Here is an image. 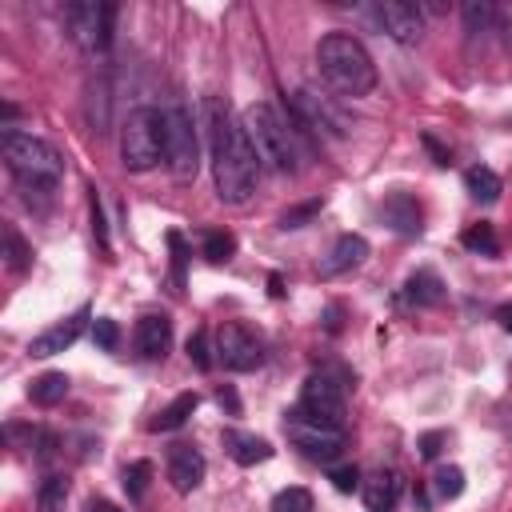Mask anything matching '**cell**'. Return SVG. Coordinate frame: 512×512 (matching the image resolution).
Segmentation results:
<instances>
[{"label": "cell", "mask_w": 512, "mask_h": 512, "mask_svg": "<svg viewBox=\"0 0 512 512\" xmlns=\"http://www.w3.org/2000/svg\"><path fill=\"white\" fill-rule=\"evenodd\" d=\"M204 124H208V148H212V176H216V196L224 204H244L256 192L260 160L244 136V128L228 116V104L216 96L204 100Z\"/></svg>", "instance_id": "6da1fadb"}, {"label": "cell", "mask_w": 512, "mask_h": 512, "mask_svg": "<svg viewBox=\"0 0 512 512\" xmlns=\"http://www.w3.org/2000/svg\"><path fill=\"white\" fill-rule=\"evenodd\" d=\"M316 64L320 76L340 92V96H368L376 88V64L368 48L348 36V32H328L316 44Z\"/></svg>", "instance_id": "7a4b0ae2"}, {"label": "cell", "mask_w": 512, "mask_h": 512, "mask_svg": "<svg viewBox=\"0 0 512 512\" xmlns=\"http://www.w3.org/2000/svg\"><path fill=\"white\" fill-rule=\"evenodd\" d=\"M120 160L128 172H152L160 160H168V112L152 104L132 108L120 128Z\"/></svg>", "instance_id": "3957f363"}, {"label": "cell", "mask_w": 512, "mask_h": 512, "mask_svg": "<svg viewBox=\"0 0 512 512\" xmlns=\"http://www.w3.org/2000/svg\"><path fill=\"white\" fill-rule=\"evenodd\" d=\"M0 152H4L8 168L20 176V184H28L36 192H52L60 184V176H64V156L48 140H40L32 132H12L8 128L0 136Z\"/></svg>", "instance_id": "277c9868"}, {"label": "cell", "mask_w": 512, "mask_h": 512, "mask_svg": "<svg viewBox=\"0 0 512 512\" xmlns=\"http://www.w3.org/2000/svg\"><path fill=\"white\" fill-rule=\"evenodd\" d=\"M240 128H244L260 168H272V172L292 168V140H288V128L280 124V116L272 112V104H248L240 116Z\"/></svg>", "instance_id": "5b68a950"}, {"label": "cell", "mask_w": 512, "mask_h": 512, "mask_svg": "<svg viewBox=\"0 0 512 512\" xmlns=\"http://www.w3.org/2000/svg\"><path fill=\"white\" fill-rule=\"evenodd\" d=\"M284 432H288V444L300 448L308 460L316 464H332L340 452H344V428L336 424H324V420H312L304 416L300 408H292L284 416Z\"/></svg>", "instance_id": "8992f818"}, {"label": "cell", "mask_w": 512, "mask_h": 512, "mask_svg": "<svg viewBox=\"0 0 512 512\" xmlns=\"http://www.w3.org/2000/svg\"><path fill=\"white\" fill-rule=\"evenodd\" d=\"M168 164L176 180H192L200 172V136H196V116L188 104L168 108Z\"/></svg>", "instance_id": "52a82bcc"}, {"label": "cell", "mask_w": 512, "mask_h": 512, "mask_svg": "<svg viewBox=\"0 0 512 512\" xmlns=\"http://www.w3.org/2000/svg\"><path fill=\"white\" fill-rule=\"evenodd\" d=\"M216 356L224 360L228 372H252V368L264 364V344L248 324L224 320L220 332H216Z\"/></svg>", "instance_id": "ba28073f"}, {"label": "cell", "mask_w": 512, "mask_h": 512, "mask_svg": "<svg viewBox=\"0 0 512 512\" xmlns=\"http://www.w3.org/2000/svg\"><path fill=\"white\" fill-rule=\"evenodd\" d=\"M112 20H116V8L100 4V0H84V4L68 8V28H72L76 44L88 52H104L112 44Z\"/></svg>", "instance_id": "9c48e42d"}, {"label": "cell", "mask_w": 512, "mask_h": 512, "mask_svg": "<svg viewBox=\"0 0 512 512\" xmlns=\"http://www.w3.org/2000/svg\"><path fill=\"white\" fill-rule=\"evenodd\" d=\"M296 408L304 416H312V420L344 428V388L332 376H308L304 388H300V404Z\"/></svg>", "instance_id": "30bf717a"}, {"label": "cell", "mask_w": 512, "mask_h": 512, "mask_svg": "<svg viewBox=\"0 0 512 512\" xmlns=\"http://www.w3.org/2000/svg\"><path fill=\"white\" fill-rule=\"evenodd\" d=\"M376 20L396 44H420V36H424V12L408 0H384L376 8Z\"/></svg>", "instance_id": "8fae6325"}, {"label": "cell", "mask_w": 512, "mask_h": 512, "mask_svg": "<svg viewBox=\"0 0 512 512\" xmlns=\"http://www.w3.org/2000/svg\"><path fill=\"white\" fill-rule=\"evenodd\" d=\"M296 108L304 112V120H308L316 132H328V136H344V132H348V116H344L328 96H316L312 88H300V92H296Z\"/></svg>", "instance_id": "7c38bea8"}, {"label": "cell", "mask_w": 512, "mask_h": 512, "mask_svg": "<svg viewBox=\"0 0 512 512\" xmlns=\"http://www.w3.org/2000/svg\"><path fill=\"white\" fill-rule=\"evenodd\" d=\"M84 320H88V308H76V312H72V316H64L60 324H52V328H44L40 336H32L28 352H32V356H56V352L72 348V344H76V336L84 332Z\"/></svg>", "instance_id": "4fadbf2b"}, {"label": "cell", "mask_w": 512, "mask_h": 512, "mask_svg": "<svg viewBox=\"0 0 512 512\" xmlns=\"http://www.w3.org/2000/svg\"><path fill=\"white\" fill-rule=\"evenodd\" d=\"M204 472H208V464H204L200 448H192V444H172V448H168V480H172L176 492L200 488Z\"/></svg>", "instance_id": "5bb4252c"}, {"label": "cell", "mask_w": 512, "mask_h": 512, "mask_svg": "<svg viewBox=\"0 0 512 512\" xmlns=\"http://www.w3.org/2000/svg\"><path fill=\"white\" fill-rule=\"evenodd\" d=\"M400 488H404L400 484V472H392V468H376V472H368L360 480V492H364L368 512H396Z\"/></svg>", "instance_id": "9a60e30c"}, {"label": "cell", "mask_w": 512, "mask_h": 512, "mask_svg": "<svg viewBox=\"0 0 512 512\" xmlns=\"http://www.w3.org/2000/svg\"><path fill=\"white\" fill-rule=\"evenodd\" d=\"M364 260H368V240H364V236H356V232H344V236L332 244L328 260L320 264V276H340V272H352V268H360Z\"/></svg>", "instance_id": "2e32d148"}, {"label": "cell", "mask_w": 512, "mask_h": 512, "mask_svg": "<svg viewBox=\"0 0 512 512\" xmlns=\"http://www.w3.org/2000/svg\"><path fill=\"white\" fill-rule=\"evenodd\" d=\"M172 348V320L168 316H140L136 324V352L148 356V360H160L164 352Z\"/></svg>", "instance_id": "e0dca14e"}, {"label": "cell", "mask_w": 512, "mask_h": 512, "mask_svg": "<svg viewBox=\"0 0 512 512\" xmlns=\"http://www.w3.org/2000/svg\"><path fill=\"white\" fill-rule=\"evenodd\" d=\"M440 300H444V280L432 268H416L404 280V304H412V308H436Z\"/></svg>", "instance_id": "ac0fdd59"}, {"label": "cell", "mask_w": 512, "mask_h": 512, "mask_svg": "<svg viewBox=\"0 0 512 512\" xmlns=\"http://www.w3.org/2000/svg\"><path fill=\"white\" fill-rule=\"evenodd\" d=\"M380 216H384V224H388L392 232H400V236H416V232H420V204H416L412 196H404V192L388 196L384 208H380Z\"/></svg>", "instance_id": "d6986e66"}, {"label": "cell", "mask_w": 512, "mask_h": 512, "mask_svg": "<svg viewBox=\"0 0 512 512\" xmlns=\"http://www.w3.org/2000/svg\"><path fill=\"white\" fill-rule=\"evenodd\" d=\"M224 448H228V456H232L236 464H244V468H252V464H264V460L272 456V444H268L264 436H252V432H236V428H228V432H224Z\"/></svg>", "instance_id": "ffe728a7"}, {"label": "cell", "mask_w": 512, "mask_h": 512, "mask_svg": "<svg viewBox=\"0 0 512 512\" xmlns=\"http://www.w3.org/2000/svg\"><path fill=\"white\" fill-rule=\"evenodd\" d=\"M464 188H468L472 200H480V204H496L500 192H504V180H500L488 164H472V168L464 172Z\"/></svg>", "instance_id": "44dd1931"}, {"label": "cell", "mask_w": 512, "mask_h": 512, "mask_svg": "<svg viewBox=\"0 0 512 512\" xmlns=\"http://www.w3.org/2000/svg\"><path fill=\"white\" fill-rule=\"evenodd\" d=\"M196 404H200V396H196V392H180V396H176V400H172V404H168V408H164L148 428H152V432H172V428L188 424V416L196 412Z\"/></svg>", "instance_id": "7402d4cb"}, {"label": "cell", "mask_w": 512, "mask_h": 512, "mask_svg": "<svg viewBox=\"0 0 512 512\" xmlns=\"http://www.w3.org/2000/svg\"><path fill=\"white\" fill-rule=\"evenodd\" d=\"M28 396H32L40 408H52V404H60V400L68 396V376H64V372H44V376L32 380Z\"/></svg>", "instance_id": "603a6c76"}, {"label": "cell", "mask_w": 512, "mask_h": 512, "mask_svg": "<svg viewBox=\"0 0 512 512\" xmlns=\"http://www.w3.org/2000/svg\"><path fill=\"white\" fill-rule=\"evenodd\" d=\"M108 80L100 76V80H92L88 84V124L96 128V132H104L108 128Z\"/></svg>", "instance_id": "cb8c5ba5"}, {"label": "cell", "mask_w": 512, "mask_h": 512, "mask_svg": "<svg viewBox=\"0 0 512 512\" xmlns=\"http://www.w3.org/2000/svg\"><path fill=\"white\" fill-rule=\"evenodd\" d=\"M464 248L476 252V256H500L496 228H492V224H472V228L464 232Z\"/></svg>", "instance_id": "d4e9b609"}, {"label": "cell", "mask_w": 512, "mask_h": 512, "mask_svg": "<svg viewBox=\"0 0 512 512\" xmlns=\"http://www.w3.org/2000/svg\"><path fill=\"white\" fill-rule=\"evenodd\" d=\"M200 252H204V260H212V264H224V260H232V252H236V236L232 232H204V244H200Z\"/></svg>", "instance_id": "484cf974"}, {"label": "cell", "mask_w": 512, "mask_h": 512, "mask_svg": "<svg viewBox=\"0 0 512 512\" xmlns=\"http://www.w3.org/2000/svg\"><path fill=\"white\" fill-rule=\"evenodd\" d=\"M492 20H496V8H492L488 0H468V4H464V32L480 36V32L492 28Z\"/></svg>", "instance_id": "4316f807"}, {"label": "cell", "mask_w": 512, "mask_h": 512, "mask_svg": "<svg viewBox=\"0 0 512 512\" xmlns=\"http://www.w3.org/2000/svg\"><path fill=\"white\" fill-rule=\"evenodd\" d=\"M432 488H436V496H440V500H456V496L464 492V468H456V464H444V468H436V476H432Z\"/></svg>", "instance_id": "83f0119b"}, {"label": "cell", "mask_w": 512, "mask_h": 512, "mask_svg": "<svg viewBox=\"0 0 512 512\" xmlns=\"http://www.w3.org/2000/svg\"><path fill=\"white\" fill-rule=\"evenodd\" d=\"M68 504V480L64 476H48L40 484V512H64Z\"/></svg>", "instance_id": "f1b7e54d"}, {"label": "cell", "mask_w": 512, "mask_h": 512, "mask_svg": "<svg viewBox=\"0 0 512 512\" xmlns=\"http://www.w3.org/2000/svg\"><path fill=\"white\" fill-rule=\"evenodd\" d=\"M4 252H8V268H12V272H24V268L32 264V248L20 240V232H16V228H8V232H4Z\"/></svg>", "instance_id": "f546056e"}, {"label": "cell", "mask_w": 512, "mask_h": 512, "mask_svg": "<svg viewBox=\"0 0 512 512\" xmlns=\"http://www.w3.org/2000/svg\"><path fill=\"white\" fill-rule=\"evenodd\" d=\"M272 512H312V492L308 488H284V492H276Z\"/></svg>", "instance_id": "4dcf8cb0"}, {"label": "cell", "mask_w": 512, "mask_h": 512, "mask_svg": "<svg viewBox=\"0 0 512 512\" xmlns=\"http://www.w3.org/2000/svg\"><path fill=\"white\" fill-rule=\"evenodd\" d=\"M148 480H152V464L148 460H136V464L124 468V488H128L132 500H140L148 492Z\"/></svg>", "instance_id": "1f68e13d"}, {"label": "cell", "mask_w": 512, "mask_h": 512, "mask_svg": "<svg viewBox=\"0 0 512 512\" xmlns=\"http://www.w3.org/2000/svg\"><path fill=\"white\" fill-rule=\"evenodd\" d=\"M188 360H192L200 372L212 368V348H208V332H204V328H196V332L188 336Z\"/></svg>", "instance_id": "d6a6232c"}, {"label": "cell", "mask_w": 512, "mask_h": 512, "mask_svg": "<svg viewBox=\"0 0 512 512\" xmlns=\"http://www.w3.org/2000/svg\"><path fill=\"white\" fill-rule=\"evenodd\" d=\"M328 480L336 492H356L360 488V468L356 464H332L328 468Z\"/></svg>", "instance_id": "836d02e7"}, {"label": "cell", "mask_w": 512, "mask_h": 512, "mask_svg": "<svg viewBox=\"0 0 512 512\" xmlns=\"http://www.w3.org/2000/svg\"><path fill=\"white\" fill-rule=\"evenodd\" d=\"M92 340H96V348H104V352H116V344H120V328H116V320L100 316V320L92 324Z\"/></svg>", "instance_id": "e575fe53"}, {"label": "cell", "mask_w": 512, "mask_h": 512, "mask_svg": "<svg viewBox=\"0 0 512 512\" xmlns=\"http://www.w3.org/2000/svg\"><path fill=\"white\" fill-rule=\"evenodd\" d=\"M316 212H320V200H308V204H300V208H288V212L280 216V228H304Z\"/></svg>", "instance_id": "d590c367"}, {"label": "cell", "mask_w": 512, "mask_h": 512, "mask_svg": "<svg viewBox=\"0 0 512 512\" xmlns=\"http://www.w3.org/2000/svg\"><path fill=\"white\" fill-rule=\"evenodd\" d=\"M168 248H172V272H176V288L184 284V236L180 232H168Z\"/></svg>", "instance_id": "8d00e7d4"}, {"label": "cell", "mask_w": 512, "mask_h": 512, "mask_svg": "<svg viewBox=\"0 0 512 512\" xmlns=\"http://www.w3.org/2000/svg\"><path fill=\"white\" fill-rule=\"evenodd\" d=\"M444 440H448L444 432H424V436H420V456H428V460H432V456H440Z\"/></svg>", "instance_id": "74e56055"}, {"label": "cell", "mask_w": 512, "mask_h": 512, "mask_svg": "<svg viewBox=\"0 0 512 512\" xmlns=\"http://www.w3.org/2000/svg\"><path fill=\"white\" fill-rule=\"evenodd\" d=\"M92 232H96L100 244L108 248V228H104V212H100V196H96V188H92Z\"/></svg>", "instance_id": "f35d334b"}, {"label": "cell", "mask_w": 512, "mask_h": 512, "mask_svg": "<svg viewBox=\"0 0 512 512\" xmlns=\"http://www.w3.org/2000/svg\"><path fill=\"white\" fill-rule=\"evenodd\" d=\"M216 400H220V404H228V412H240V400H236V392H232V388H220V392H216Z\"/></svg>", "instance_id": "ab89813d"}, {"label": "cell", "mask_w": 512, "mask_h": 512, "mask_svg": "<svg viewBox=\"0 0 512 512\" xmlns=\"http://www.w3.org/2000/svg\"><path fill=\"white\" fill-rule=\"evenodd\" d=\"M496 320H500L504 332H512V304H500V308H496Z\"/></svg>", "instance_id": "60d3db41"}, {"label": "cell", "mask_w": 512, "mask_h": 512, "mask_svg": "<svg viewBox=\"0 0 512 512\" xmlns=\"http://www.w3.org/2000/svg\"><path fill=\"white\" fill-rule=\"evenodd\" d=\"M88 512H124V508H116L112 500H92V504H88Z\"/></svg>", "instance_id": "b9f144b4"}]
</instances>
